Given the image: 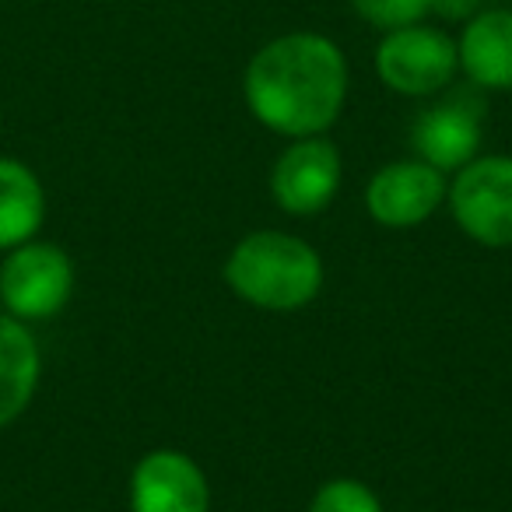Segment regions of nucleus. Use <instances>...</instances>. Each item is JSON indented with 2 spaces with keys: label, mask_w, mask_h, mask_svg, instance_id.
Instances as JSON below:
<instances>
[{
  "label": "nucleus",
  "mask_w": 512,
  "mask_h": 512,
  "mask_svg": "<svg viewBox=\"0 0 512 512\" xmlns=\"http://www.w3.org/2000/svg\"><path fill=\"white\" fill-rule=\"evenodd\" d=\"M309 512H383V505L362 481H330L313 498Z\"/></svg>",
  "instance_id": "nucleus-14"
},
{
  "label": "nucleus",
  "mask_w": 512,
  "mask_h": 512,
  "mask_svg": "<svg viewBox=\"0 0 512 512\" xmlns=\"http://www.w3.org/2000/svg\"><path fill=\"white\" fill-rule=\"evenodd\" d=\"M481 113L484 106L470 92L425 109L414 123V148L435 169H460L481 148Z\"/></svg>",
  "instance_id": "nucleus-7"
},
{
  "label": "nucleus",
  "mask_w": 512,
  "mask_h": 512,
  "mask_svg": "<svg viewBox=\"0 0 512 512\" xmlns=\"http://www.w3.org/2000/svg\"><path fill=\"white\" fill-rule=\"evenodd\" d=\"M460 67V50L439 29L428 25H404L386 32L376 50V71L386 88L400 95H432L453 81Z\"/></svg>",
  "instance_id": "nucleus-4"
},
{
  "label": "nucleus",
  "mask_w": 512,
  "mask_h": 512,
  "mask_svg": "<svg viewBox=\"0 0 512 512\" xmlns=\"http://www.w3.org/2000/svg\"><path fill=\"white\" fill-rule=\"evenodd\" d=\"M341 183V155L327 137H299L274 165L271 190L288 214H316Z\"/></svg>",
  "instance_id": "nucleus-6"
},
{
  "label": "nucleus",
  "mask_w": 512,
  "mask_h": 512,
  "mask_svg": "<svg viewBox=\"0 0 512 512\" xmlns=\"http://www.w3.org/2000/svg\"><path fill=\"white\" fill-rule=\"evenodd\" d=\"M39 383V348L18 316L0 313V428L29 407Z\"/></svg>",
  "instance_id": "nucleus-11"
},
{
  "label": "nucleus",
  "mask_w": 512,
  "mask_h": 512,
  "mask_svg": "<svg viewBox=\"0 0 512 512\" xmlns=\"http://www.w3.org/2000/svg\"><path fill=\"white\" fill-rule=\"evenodd\" d=\"M446 197V183L442 172L428 162H397L386 165L376 179L369 183V211L376 221L393 228L418 225L428 214L439 207V200Z\"/></svg>",
  "instance_id": "nucleus-9"
},
{
  "label": "nucleus",
  "mask_w": 512,
  "mask_h": 512,
  "mask_svg": "<svg viewBox=\"0 0 512 512\" xmlns=\"http://www.w3.org/2000/svg\"><path fill=\"white\" fill-rule=\"evenodd\" d=\"M71 256L50 242H22L0 267V299L18 320H46L71 299Z\"/></svg>",
  "instance_id": "nucleus-3"
},
{
  "label": "nucleus",
  "mask_w": 512,
  "mask_h": 512,
  "mask_svg": "<svg viewBox=\"0 0 512 512\" xmlns=\"http://www.w3.org/2000/svg\"><path fill=\"white\" fill-rule=\"evenodd\" d=\"M225 278L235 292L264 309H299L323 285L320 256L285 232H256L228 256Z\"/></svg>",
  "instance_id": "nucleus-2"
},
{
  "label": "nucleus",
  "mask_w": 512,
  "mask_h": 512,
  "mask_svg": "<svg viewBox=\"0 0 512 512\" xmlns=\"http://www.w3.org/2000/svg\"><path fill=\"white\" fill-rule=\"evenodd\" d=\"M46 193L36 172L15 158H0V249H15L39 232Z\"/></svg>",
  "instance_id": "nucleus-12"
},
{
  "label": "nucleus",
  "mask_w": 512,
  "mask_h": 512,
  "mask_svg": "<svg viewBox=\"0 0 512 512\" xmlns=\"http://www.w3.org/2000/svg\"><path fill=\"white\" fill-rule=\"evenodd\" d=\"M460 67L481 88H512V11L491 8L470 18L460 36Z\"/></svg>",
  "instance_id": "nucleus-10"
},
{
  "label": "nucleus",
  "mask_w": 512,
  "mask_h": 512,
  "mask_svg": "<svg viewBox=\"0 0 512 512\" xmlns=\"http://www.w3.org/2000/svg\"><path fill=\"white\" fill-rule=\"evenodd\" d=\"M134 512H207V481L183 453H148L130 481Z\"/></svg>",
  "instance_id": "nucleus-8"
},
{
  "label": "nucleus",
  "mask_w": 512,
  "mask_h": 512,
  "mask_svg": "<svg viewBox=\"0 0 512 512\" xmlns=\"http://www.w3.org/2000/svg\"><path fill=\"white\" fill-rule=\"evenodd\" d=\"M348 95V64L330 39L292 32L267 43L246 67V102L264 127L316 137L337 120Z\"/></svg>",
  "instance_id": "nucleus-1"
},
{
  "label": "nucleus",
  "mask_w": 512,
  "mask_h": 512,
  "mask_svg": "<svg viewBox=\"0 0 512 512\" xmlns=\"http://www.w3.org/2000/svg\"><path fill=\"white\" fill-rule=\"evenodd\" d=\"M449 200L470 239L484 246H512V158L488 155L467 162Z\"/></svg>",
  "instance_id": "nucleus-5"
},
{
  "label": "nucleus",
  "mask_w": 512,
  "mask_h": 512,
  "mask_svg": "<svg viewBox=\"0 0 512 512\" xmlns=\"http://www.w3.org/2000/svg\"><path fill=\"white\" fill-rule=\"evenodd\" d=\"M355 11L372 25V29H404V25H418L439 0H351Z\"/></svg>",
  "instance_id": "nucleus-13"
}]
</instances>
